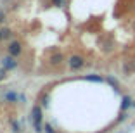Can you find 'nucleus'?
Masks as SVG:
<instances>
[{
    "label": "nucleus",
    "mask_w": 135,
    "mask_h": 133,
    "mask_svg": "<svg viewBox=\"0 0 135 133\" xmlns=\"http://www.w3.org/2000/svg\"><path fill=\"white\" fill-rule=\"evenodd\" d=\"M33 121H35V130L42 131V109L33 107Z\"/></svg>",
    "instance_id": "f257e3e1"
},
{
    "label": "nucleus",
    "mask_w": 135,
    "mask_h": 133,
    "mask_svg": "<svg viewBox=\"0 0 135 133\" xmlns=\"http://www.w3.org/2000/svg\"><path fill=\"white\" fill-rule=\"evenodd\" d=\"M69 66H71L73 69H80V67L83 66V59L80 57V55H73V57L69 59Z\"/></svg>",
    "instance_id": "f03ea898"
},
{
    "label": "nucleus",
    "mask_w": 135,
    "mask_h": 133,
    "mask_svg": "<svg viewBox=\"0 0 135 133\" xmlns=\"http://www.w3.org/2000/svg\"><path fill=\"white\" fill-rule=\"evenodd\" d=\"M9 54H11L12 57H17V55L21 54V45H19L17 42L11 43V45H9Z\"/></svg>",
    "instance_id": "7ed1b4c3"
},
{
    "label": "nucleus",
    "mask_w": 135,
    "mask_h": 133,
    "mask_svg": "<svg viewBox=\"0 0 135 133\" xmlns=\"http://www.w3.org/2000/svg\"><path fill=\"white\" fill-rule=\"evenodd\" d=\"M4 67H5V69H14V67H16V62L12 61V55L4 59Z\"/></svg>",
    "instance_id": "20e7f679"
},
{
    "label": "nucleus",
    "mask_w": 135,
    "mask_h": 133,
    "mask_svg": "<svg viewBox=\"0 0 135 133\" xmlns=\"http://www.w3.org/2000/svg\"><path fill=\"white\" fill-rule=\"evenodd\" d=\"M130 104H132V100H130V97H123V102H121V109H127V107H130Z\"/></svg>",
    "instance_id": "39448f33"
},
{
    "label": "nucleus",
    "mask_w": 135,
    "mask_h": 133,
    "mask_svg": "<svg viewBox=\"0 0 135 133\" xmlns=\"http://www.w3.org/2000/svg\"><path fill=\"white\" fill-rule=\"evenodd\" d=\"M61 61H62V55L57 54V55H52V64H59Z\"/></svg>",
    "instance_id": "423d86ee"
},
{
    "label": "nucleus",
    "mask_w": 135,
    "mask_h": 133,
    "mask_svg": "<svg viewBox=\"0 0 135 133\" xmlns=\"http://www.w3.org/2000/svg\"><path fill=\"white\" fill-rule=\"evenodd\" d=\"M87 80H88V81H97V83H100V81H102V78H100V76H87Z\"/></svg>",
    "instance_id": "0eeeda50"
},
{
    "label": "nucleus",
    "mask_w": 135,
    "mask_h": 133,
    "mask_svg": "<svg viewBox=\"0 0 135 133\" xmlns=\"http://www.w3.org/2000/svg\"><path fill=\"white\" fill-rule=\"evenodd\" d=\"M5 98H7V100H16V93H7V95H5Z\"/></svg>",
    "instance_id": "6e6552de"
},
{
    "label": "nucleus",
    "mask_w": 135,
    "mask_h": 133,
    "mask_svg": "<svg viewBox=\"0 0 135 133\" xmlns=\"http://www.w3.org/2000/svg\"><path fill=\"white\" fill-rule=\"evenodd\" d=\"M52 4L59 7V5H62V4H64V0H52Z\"/></svg>",
    "instance_id": "1a4fd4ad"
},
{
    "label": "nucleus",
    "mask_w": 135,
    "mask_h": 133,
    "mask_svg": "<svg viewBox=\"0 0 135 133\" xmlns=\"http://www.w3.org/2000/svg\"><path fill=\"white\" fill-rule=\"evenodd\" d=\"M45 131H47V133H54V130H52L50 125H45Z\"/></svg>",
    "instance_id": "9d476101"
},
{
    "label": "nucleus",
    "mask_w": 135,
    "mask_h": 133,
    "mask_svg": "<svg viewBox=\"0 0 135 133\" xmlns=\"http://www.w3.org/2000/svg\"><path fill=\"white\" fill-rule=\"evenodd\" d=\"M4 76H5V67H2V69H0V81L4 80Z\"/></svg>",
    "instance_id": "9b49d317"
},
{
    "label": "nucleus",
    "mask_w": 135,
    "mask_h": 133,
    "mask_svg": "<svg viewBox=\"0 0 135 133\" xmlns=\"http://www.w3.org/2000/svg\"><path fill=\"white\" fill-rule=\"evenodd\" d=\"M9 35H11V31H9V29H4V31H2V36H4V38H7Z\"/></svg>",
    "instance_id": "f8f14e48"
},
{
    "label": "nucleus",
    "mask_w": 135,
    "mask_h": 133,
    "mask_svg": "<svg viewBox=\"0 0 135 133\" xmlns=\"http://www.w3.org/2000/svg\"><path fill=\"white\" fill-rule=\"evenodd\" d=\"M2 17H4V14H2V11H0V21H4V19H2Z\"/></svg>",
    "instance_id": "ddd939ff"
},
{
    "label": "nucleus",
    "mask_w": 135,
    "mask_h": 133,
    "mask_svg": "<svg viewBox=\"0 0 135 133\" xmlns=\"http://www.w3.org/2000/svg\"><path fill=\"white\" fill-rule=\"evenodd\" d=\"M0 38H2V31H0Z\"/></svg>",
    "instance_id": "4468645a"
},
{
    "label": "nucleus",
    "mask_w": 135,
    "mask_h": 133,
    "mask_svg": "<svg viewBox=\"0 0 135 133\" xmlns=\"http://www.w3.org/2000/svg\"><path fill=\"white\" fill-rule=\"evenodd\" d=\"M133 107H135V104H133Z\"/></svg>",
    "instance_id": "2eb2a0df"
}]
</instances>
